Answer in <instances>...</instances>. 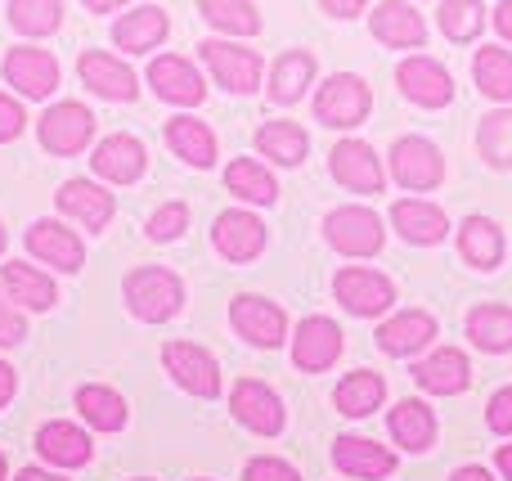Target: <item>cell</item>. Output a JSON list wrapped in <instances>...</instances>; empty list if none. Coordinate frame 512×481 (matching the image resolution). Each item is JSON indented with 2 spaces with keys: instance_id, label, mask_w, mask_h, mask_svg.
<instances>
[{
  "instance_id": "6da1fadb",
  "label": "cell",
  "mask_w": 512,
  "mask_h": 481,
  "mask_svg": "<svg viewBox=\"0 0 512 481\" xmlns=\"http://www.w3.org/2000/svg\"><path fill=\"white\" fill-rule=\"evenodd\" d=\"M122 293H126L131 315H140L144 324L176 320L180 306H185V284H180V275H171V270H162V266L131 270L126 284H122Z\"/></svg>"
},
{
  "instance_id": "7a4b0ae2",
  "label": "cell",
  "mask_w": 512,
  "mask_h": 481,
  "mask_svg": "<svg viewBox=\"0 0 512 481\" xmlns=\"http://www.w3.org/2000/svg\"><path fill=\"white\" fill-rule=\"evenodd\" d=\"M324 239L333 243L342 257H378L382 252V239H387V230H382L378 212H369V207H337V212H328L324 221Z\"/></svg>"
},
{
  "instance_id": "3957f363",
  "label": "cell",
  "mask_w": 512,
  "mask_h": 481,
  "mask_svg": "<svg viewBox=\"0 0 512 481\" xmlns=\"http://www.w3.org/2000/svg\"><path fill=\"white\" fill-rule=\"evenodd\" d=\"M333 297H337V306H346L351 315L373 320V315L391 311V302H396V284H391L387 275H378V270L346 266V270L333 275Z\"/></svg>"
},
{
  "instance_id": "277c9868",
  "label": "cell",
  "mask_w": 512,
  "mask_h": 481,
  "mask_svg": "<svg viewBox=\"0 0 512 481\" xmlns=\"http://www.w3.org/2000/svg\"><path fill=\"white\" fill-rule=\"evenodd\" d=\"M369 108H373L369 86H364L360 77H346V72L328 77L315 95V117L324 126H333V131H351V126H360L364 117H369Z\"/></svg>"
},
{
  "instance_id": "5b68a950",
  "label": "cell",
  "mask_w": 512,
  "mask_h": 481,
  "mask_svg": "<svg viewBox=\"0 0 512 481\" xmlns=\"http://www.w3.org/2000/svg\"><path fill=\"white\" fill-rule=\"evenodd\" d=\"M36 131H41V144L54 158H72V153H81L90 144V135H95V113H90L86 104H77V99H63V104L45 108Z\"/></svg>"
},
{
  "instance_id": "8992f818",
  "label": "cell",
  "mask_w": 512,
  "mask_h": 481,
  "mask_svg": "<svg viewBox=\"0 0 512 481\" xmlns=\"http://www.w3.org/2000/svg\"><path fill=\"white\" fill-rule=\"evenodd\" d=\"M162 365H167V374L176 378L189 396H203V401L221 396V365H216L212 351L194 347V342H167V347H162Z\"/></svg>"
},
{
  "instance_id": "52a82bcc",
  "label": "cell",
  "mask_w": 512,
  "mask_h": 481,
  "mask_svg": "<svg viewBox=\"0 0 512 481\" xmlns=\"http://www.w3.org/2000/svg\"><path fill=\"white\" fill-rule=\"evenodd\" d=\"M203 63L212 68V77L221 81L230 95H252L261 86V54L248 50V45H234V41H203L198 45Z\"/></svg>"
},
{
  "instance_id": "ba28073f",
  "label": "cell",
  "mask_w": 512,
  "mask_h": 481,
  "mask_svg": "<svg viewBox=\"0 0 512 481\" xmlns=\"http://www.w3.org/2000/svg\"><path fill=\"white\" fill-rule=\"evenodd\" d=\"M59 59L50 50H36V45H18L5 54V81L18 90L23 99H50L59 90Z\"/></svg>"
},
{
  "instance_id": "9c48e42d",
  "label": "cell",
  "mask_w": 512,
  "mask_h": 481,
  "mask_svg": "<svg viewBox=\"0 0 512 481\" xmlns=\"http://www.w3.org/2000/svg\"><path fill=\"white\" fill-rule=\"evenodd\" d=\"M391 176L400 180L405 189H436L445 180V158L432 140L423 135H405V140L391 144Z\"/></svg>"
},
{
  "instance_id": "30bf717a",
  "label": "cell",
  "mask_w": 512,
  "mask_h": 481,
  "mask_svg": "<svg viewBox=\"0 0 512 481\" xmlns=\"http://www.w3.org/2000/svg\"><path fill=\"white\" fill-rule=\"evenodd\" d=\"M230 324L239 338L252 342V347H283V342H288V315H283V306L265 302V297H256V293L234 297Z\"/></svg>"
},
{
  "instance_id": "8fae6325",
  "label": "cell",
  "mask_w": 512,
  "mask_h": 481,
  "mask_svg": "<svg viewBox=\"0 0 512 481\" xmlns=\"http://www.w3.org/2000/svg\"><path fill=\"white\" fill-rule=\"evenodd\" d=\"M77 72H81V81H86V90H95L99 99H113V104H135V95H140V81H135L131 63H122L117 54L86 50L77 59Z\"/></svg>"
},
{
  "instance_id": "7c38bea8",
  "label": "cell",
  "mask_w": 512,
  "mask_h": 481,
  "mask_svg": "<svg viewBox=\"0 0 512 481\" xmlns=\"http://www.w3.org/2000/svg\"><path fill=\"white\" fill-rule=\"evenodd\" d=\"M230 410H234V419L243 423L248 432H256V437H279L283 432V401L274 396V387H265V383H256V378H243L239 387L230 392Z\"/></svg>"
},
{
  "instance_id": "4fadbf2b",
  "label": "cell",
  "mask_w": 512,
  "mask_h": 481,
  "mask_svg": "<svg viewBox=\"0 0 512 481\" xmlns=\"http://www.w3.org/2000/svg\"><path fill=\"white\" fill-rule=\"evenodd\" d=\"M342 356V329H337L328 315H310L297 324V338H292V365L306 369V374H324L337 365Z\"/></svg>"
},
{
  "instance_id": "5bb4252c",
  "label": "cell",
  "mask_w": 512,
  "mask_h": 481,
  "mask_svg": "<svg viewBox=\"0 0 512 481\" xmlns=\"http://www.w3.org/2000/svg\"><path fill=\"white\" fill-rule=\"evenodd\" d=\"M396 81L418 108H445L454 99V77L445 72V63L427 59V54H414L396 68Z\"/></svg>"
},
{
  "instance_id": "9a60e30c",
  "label": "cell",
  "mask_w": 512,
  "mask_h": 481,
  "mask_svg": "<svg viewBox=\"0 0 512 481\" xmlns=\"http://www.w3.org/2000/svg\"><path fill=\"white\" fill-rule=\"evenodd\" d=\"M27 252H32L36 261H45V266H59L63 275H77V270L86 266V243L63 221H36L32 230H27Z\"/></svg>"
},
{
  "instance_id": "2e32d148",
  "label": "cell",
  "mask_w": 512,
  "mask_h": 481,
  "mask_svg": "<svg viewBox=\"0 0 512 481\" xmlns=\"http://www.w3.org/2000/svg\"><path fill=\"white\" fill-rule=\"evenodd\" d=\"M328 167H333L337 185L355 189V194H382V162H378V153H373L364 140L333 144V158H328Z\"/></svg>"
},
{
  "instance_id": "e0dca14e",
  "label": "cell",
  "mask_w": 512,
  "mask_h": 481,
  "mask_svg": "<svg viewBox=\"0 0 512 481\" xmlns=\"http://www.w3.org/2000/svg\"><path fill=\"white\" fill-rule=\"evenodd\" d=\"M212 243H216V252H221L225 261H252V257H261L265 252V225H261V216L239 212V207H234V212L216 216Z\"/></svg>"
},
{
  "instance_id": "ac0fdd59",
  "label": "cell",
  "mask_w": 512,
  "mask_h": 481,
  "mask_svg": "<svg viewBox=\"0 0 512 481\" xmlns=\"http://www.w3.org/2000/svg\"><path fill=\"white\" fill-rule=\"evenodd\" d=\"M369 27L382 45H391V50H423V41H427L423 14H418L414 5H405V0H382V5L373 9Z\"/></svg>"
},
{
  "instance_id": "d6986e66",
  "label": "cell",
  "mask_w": 512,
  "mask_h": 481,
  "mask_svg": "<svg viewBox=\"0 0 512 481\" xmlns=\"http://www.w3.org/2000/svg\"><path fill=\"white\" fill-rule=\"evenodd\" d=\"M90 167H95V176L113 180V185H131V180L144 176V167H149V153H144V144L135 140V135H108V140L95 144V158H90Z\"/></svg>"
},
{
  "instance_id": "ffe728a7",
  "label": "cell",
  "mask_w": 512,
  "mask_h": 481,
  "mask_svg": "<svg viewBox=\"0 0 512 481\" xmlns=\"http://www.w3.org/2000/svg\"><path fill=\"white\" fill-rule=\"evenodd\" d=\"M149 86L158 90L167 104H203V95H207L198 68L189 59H180V54H158V59L149 63Z\"/></svg>"
},
{
  "instance_id": "44dd1931",
  "label": "cell",
  "mask_w": 512,
  "mask_h": 481,
  "mask_svg": "<svg viewBox=\"0 0 512 481\" xmlns=\"http://www.w3.org/2000/svg\"><path fill=\"white\" fill-rule=\"evenodd\" d=\"M333 464L355 481H382V477L396 473V455L369 437H342L333 446Z\"/></svg>"
},
{
  "instance_id": "7402d4cb",
  "label": "cell",
  "mask_w": 512,
  "mask_h": 481,
  "mask_svg": "<svg viewBox=\"0 0 512 481\" xmlns=\"http://www.w3.org/2000/svg\"><path fill=\"white\" fill-rule=\"evenodd\" d=\"M391 225L400 230V239L418 243V248H432V243H441L445 234H450L445 212L436 203H423V198H400V203H391Z\"/></svg>"
},
{
  "instance_id": "603a6c76",
  "label": "cell",
  "mask_w": 512,
  "mask_h": 481,
  "mask_svg": "<svg viewBox=\"0 0 512 481\" xmlns=\"http://www.w3.org/2000/svg\"><path fill=\"white\" fill-rule=\"evenodd\" d=\"M414 378H418V387H423V392H432V396H454V392H468L472 365H468V356H463V351L441 347V351H432V356L418 360V365H414Z\"/></svg>"
},
{
  "instance_id": "cb8c5ba5",
  "label": "cell",
  "mask_w": 512,
  "mask_h": 481,
  "mask_svg": "<svg viewBox=\"0 0 512 481\" xmlns=\"http://www.w3.org/2000/svg\"><path fill=\"white\" fill-rule=\"evenodd\" d=\"M36 455L54 468H86L90 455H95V446H90V437L77 428V423L59 419V423H45V428L36 432Z\"/></svg>"
},
{
  "instance_id": "d4e9b609",
  "label": "cell",
  "mask_w": 512,
  "mask_h": 481,
  "mask_svg": "<svg viewBox=\"0 0 512 481\" xmlns=\"http://www.w3.org/2000/svg\"><path fill=\"white\" fill-rule=\"evenodd\" d=\"M373 338H378V347L387 351V356H418L423 347H432L436 320L427 311H400V315H391Z\"/></svg>"
},
{
  "instance_id": "484cf974",
  "label": "cell",
  "mask_w": 512,
  "mask_h": 481,
  "mask_svg": "<svg viewBox=\"0 0 512 481\" xmlns=\"http://www.w3.org/2000/svg\"><path fill=\"white\" fill-rule=\"evenodd\" d=\"M59 212L81 221L86 230H104L113 221V194L104 185H95V180H68L59 189Z\"/></svg>"
},
{
  "instance_id": "4316f807",
  "label": "cell",
  "mask_w": 512,
  "mask_h": 481,
  "mask_svg": "<svg viewBox=\"0 0 512 481\" xmlns=\"http://www.w3.org/2000/svg\"><path fill=\"white\" fill-rule=\"evenodd\" d=\"M167 32H171V18L162 14L158 5H140V9H131V14H122L113 23V41L131 54L158 50V45L167 41Z\"/></svg>"
},
{
  "instance_id": "83f0119b",
  "label": "cell",
  "mask_w": 512,
  "mask_h": 481,
  "mask_svg": "<svg viewBox=\"0 0 512 481\" xmlns=\"http://www.w3.org/2000/svg\"><path fill=\"white\" fill-rule=\"evenodd\" d=\"M387 428H391V441H396L400 450L423 455V450L436 446V414L427 410L423 401H414V396H409V401H400L396 410H391Z\"/></svg>"
},
{
  "instance_id": "f1b7e54d",
  "label": "cell",
  "mask_w": 512,
  "mask_h": 481,
  "mask_svg": "<svg viewBox=\"0 0 512 481\" xmlns=\"http://www.w3.org/2000/svg\"><path fill=\"white\" fill-rule=\"evenodd\" d=\"M459 257L477 270H495L504 261V234L490 216H468L459 225Z\"/></svg>"
},
{
  "instance_id": "f546056e",
  "label": "cell",
  "mask_w": 512,
  "mask_h": 481,
  "mask_svg": "<svg viewBox=\"0 0 512 481\" xmlns=\"http://www.w3.org/2000/svg\"><path fill=\"white\" fill-rule=\"evenodd\" d=\"M0 284H5V293L14 297L18 306H27V311H50V306L59 302L54 279L41 275L36 266H23V261H9V266L0 270Z\"/></svg>"
},
{
  "instance_id": "4dcf8cb0",
  "label": "cell",
  "mask_w": 512,
  "mask_h": 481,
  "mask_svg": "<svg viewBox=\"0 0 512 481\" xmlns=\"http://www.w3.org/2000/svg\"><path fill=\"white\" fill-rule=\"evenodd\" d=\"M382 396H387V378L373 374V369H355V374H346L342 383H337L333 405L346 414V419H369V414L382 405Z\"/></svg>"
},
{
  "instance_id": "1f68e13d",
  "label": "cell",
  "mask_w": 512,
  "mask_h": 481,
  "mask_svg": "<svg viewBox=\"0 0 512 481\" xmlns=\"http://www.w3.org/2000/svg\"><path fill=\"white\" fill-rule=\"evenodd\" d=\"M315 81V54L310 50H288L274 59V72H270V99L274 104H297L306 95V86Z\"/></svg>"
},
{
  "instance_id": "d6a6232c",
  "label": "cell",
  "mask_w": 512,
  "mask_h": 481,
  "mask_svg": "<svg viewBox=\"0 0 512 481\" xmlns=\"http://www.w3.org/2000/svg\"><path fill=\"white\" fill-rule=\"evenodd\" d=\"M167 144L171 153H176L180 162H189V167H212L216 162V135L207 131L198 117H171L167 122Z\"/></svg>"
},
{
  "instance_id": "836d02e7",
  "label": "cell",
  "mask_w": 512,
  "mask_h": 481,
  "mask_svg": "<svg viewBox=\"0 0 512 481\" xmlns=\"http://www.w3.org/2000/svg\"><path fill=\"white\" fill-rule=\"evenodd\" d=\"M468 338H472V347L490 351V356L512 351V306H499V302L477 306L468 315Z\"/></svg>"
},
{
  "instance_id": "e575fe53",
  "label": "cell",
  "mask_w": 512,
  "mask_h": 481,
  "mask_svg": "<svg viewBox=\"0 0 512 481\" xmlns=\"http://www.w3.org/2000/svg\"><path fill=\"white\" fill-rule=\"evenodd\" d=\"M77 410H81V419H86L95 432H122L126 419H131V410H126L122 396H117L113 387H99V383L81 387V392H77Z\"/></svg>"
},
{
  "instance_id": "d590c367",
  "label": "cell",
  "mask_w": 512,
  "mask_h": 481,
  "mask_svg": "<svg viewBox=\"0 0 512 481\" xmlns=\"http://www.w3.org/2000/svg\"><path fill=\"white\" fill-rule=\"evenodd\" d=\"M256 149H261L265 158H274L279 167H297L310 153V135L301 131L297 122H265L261 131H256Z\"/></svg>"
},
{
  "instance_id": "8d00e7d4",
  "label": "cell",
  "mask_w": 512,
  "mask_h": 481,
  "mask_svg": "<svg viewBox=\"0 0 512 481\" xmlns=\"http://www.w3.org/2000/svg\"><path fill=\"white\" fill-rule=\"evenodd\" d=\"M472 77H477L481 95L508 104L512 99V50H499V45L477 50V59H472Z\"/></svg>"
},
{
  "instance_id": "74e56055",
  "label": "cell",
  "mask_w": 512,
  "mask_h": 481,
  "mask_svg": "<svg viewBox=\"0 0 512 481\" xmlns=\"http://www.w3.org/2000/svg\"><path fill=\"white\" fill-rule=\"evenodd\" d=\"M198 14L212 27L230 36H256L261 32V14H256L252 0H198Z\"/></svg>"
},
{
  "instance_id": "f35d334b",
  "label": "cell",
  "mask_w": 512,
  "mask_h": 481,
  "mask_svg": "<svg viewBox=\"0 0 512 481\" xmlns=\"http://www.w3.org/2000/svg\"><path fill=\"white\" fill-rule=\"evenodd\" d=\"M225 185H230L239 198H248V203H274V198H279L274 176L252 158H234L230 167H225Z\"/></svg>"
},
{
  "instance_id": "ab89813d",
  "label": "cell",
  "mask_w": 512,
  "mask_h": 481,
  "mask_svg": "<svg viewBox=\"0 0 512 481\" xmlns=\"http://www.w3.org/2000/svg\"><path fill=\"white\" fill-rule=\"evenodd\" d=\"M477 149H481V158H486L495 171L512 167V108H499V113L481 117Z\"/></svg>"
},
{
  "instance_id": "60d3db41",
  "label": "cell",
  "mask_w": 512,
  "mask_h": 481,
  "mask_svg": "<svg viewBox=\"0 0 512 481\" xmlns=\"http://www.w3.org/2000/svg\"><path fill=\"white\" fill-rule=\"evenodd\" d=\"M9 23L23 36H50L63 27V0H9Z\"/></svg>"
},
{
  "instance_id": "b9f144b4",
  "label": "cell",
  "mask_w": 512,
  "mask_h": 481,
  "mask_svg": "<svg viewBox=\"0 0 512 481\" xmlns=\"http://www.w3.org/2000/svg\"><path fill=\"white\" fill-rule=\"evenodd\" d=\"M436 18H441V32L450 36V41L468 45L481 36V27H486V5L481 0H445L441 9H436Z\"/></svg>"
},
{
  "instance_id": "7bdbcfd3",
  "label": "cell",
  "mask_w": 512,
  "mask_h": 481,
  "mask_svg": "<svg viewBox=\"0 0 512 481\" xmlns=\"http://www.w3.org/2000/svg\"><path fill=\"white\" fill-rule=\"evenodd\" d=\"M185 225H189V207L185 203H167V207H158V212L149 216V239L153 243H171V239L185 234Z\"/></svg>"
},
{
  "instance_id": "ee69618b",
  "label": "cell",
  "mask_w": 512,
  "mask_h": 481,
  "mask_svg": "<svg viewBox=\"0 0 512 481\" xmlns=\"http://www.w3.org/2000/svg\"><path fill=\"white\" fill-rule=\"evenodd\" d=\"M23 338H27L23 306L5 293V284H0V347H14V342H23Z\"/></svg>"
},
{
  "instance_id": "f6af8a7d",
  "label": "cell",
  "mask_w": 512,
  "mask_h": 481,
  "mask_svg": "<svg viewBox=\"0 0 512 481\" xmlns=\"http://www.w3.org/2000/svg\"><path fill=\"white\" fill-rule=\"evenodd\" d=\"M243 481H301V473L292 464H283V459L261 455V459H252V464L243 468Z\"/></svg>"
},
{
  "instance_id": "bcb514c9",
  "label": "cell",
  "mask_w": 512,
  "mask_h": 481,
  "mask_svg": "<svg viewBox=\"0 0 512 481\" xmlns=\"http://www.w3.org/2000/svg\"><path fill=\"white\" fill-rule=\"evenodd\" d=\"M486 423H490V432H499V437H512V387H504V392L490 396Z\"/></svg>"
},
{
  "instance_id": "7dc6e473",
  "label": "cell",
  "mask_w": 512,
  "mask_h": 481,
  "mask_svg": "<svg viewBox=\"0 0 512 481\" xmlns=\"http://www.w3.org/2000/svg\"><path fill=\"white\" fill-rule=\"evenodd\" d=\"M23 104L18 99H9V95H0V144H9V140H18L23 135Z\"/></svg>"
},
{
  "instance_id": "c3c4849f",
  "label": "cell",
  "mask_w": 512,
  "mask_h": 481,
  "mask_svg": "<svg viewBox=\"0 0 512 481\" xmlns=\"http://www.w3.org/2000/svg\"><path fill=\"white\" fill-rule=\"evenodd\" d=\"M319 5H324V14H333V18H355L369 0H319Z\"/></svg>"
},
{
  "instance_id": "681fc988",
  "label": "cell",
  "mask_w": 512,
  "mask_h": 481,
  "mask_svg": "<svg viewBox=\"0 0 512 481\" xmlns=\"http://www.w3.org/2000/svg\"><path fill=\"white\" fill-rule=\"evenodd\" d=\"M14 392H18V378H14V369L0 360V410H5L9 401H14Z\"/></svg>"
},
{
  "instance_id": "f907efd6",
  "label": "cell",
  "mask_w": 512,
  "mask_h": 481,
  "mask_svg": "<svg viewBox=\"0 0 512 481\" xmlns=\"http://www.w3.org/2000/svg\"><path fill=\"white\" fill-rule=\"evenodd\" d=\"M495 27H499V36H504V41H512V0H504V5L495 9Z\"/></svg>"
},
{
  "instance_id": "816d5d0a",
  "label": "cell",
  "mask_w": 512,
  "mask_h": 481,
  "mask_svg": "<svg viewBox=\"0 0 512 481\" xmlns=\"http://www.w3.org/2000/svg\"><path fill=\"white\" fill-rule=\"evenodd\" d=\"M450 481H495V477H490V468H477V464H472V468H459V473H454Z\"/></svg>"
},
{
  "instance_id": "f5cc1de1",
  "label": "cell",
  "mask_w": 512,
  "mask_h": 481,
  "mask_svg": "<svg viewBox=\"0 0 512 481\" xmlns=\"http://www.w3.org/2000/svg\"><path fill=\"white\" fill-rule=\"evenodd\" d=\"M126 0H86V9L90 14H113V9H122Z\"/></svg>"
},
{
  "instance_id": "db71d44e",
  "label": "cell",
  "mask_w": 512,
  "mask_h": 481,
  "mask_svg": "<svg viewBox=\"0 0 512 481\" xmlns=\"http://www.w3.org/2000/svg\"><path fill=\"white\" fill-rule=\"evenodd\" d=\"M495 464H499V473H504V481H512V446H499Z\"/></svg>"
},
{
  "instance_id": "11a10c76",
  "label": "cell",
  "mask_w": 512,
  "mask_h": 481,
  "mask_svg": "<svg viewBox=\"0 0 512 481\" xmlns=\"http://www.w3.org/2000/svg\"><path fill=\"white\" fill-rule=\"evenodd\" d=\"M14 481H63V477H54V473H41V468H23Z\"/></svg>"
},
{
  "instance_id": "9f6ffc18",
  "label": "cell",
  "mask_w": 512,
  "mask_h": 481,
  "mask_svg": "<svg viewBox=\"0 0 512 481\" xmlns=\"http://www.w3.org/2000/svg\"><path fill=\"white\" fill-rule=\"evenodd\" d=\"M5 239H9V234H5V225H0V252H5Z\"/></svg>"
},
{
  "instance_id": "6f0895ef",
  "label": "cell",
  "mask_w": 512,
  "mask_h": 481,
  "mask_svg": "<svg viewBox=\"0 0 512 481\" xmlns=\"http://www.w3.org/2000/svg\"><path fill=\"white\" fill-rule=\"evenodd\" d=\"M0 481H5V455H0Z\"/></svg>"
},
{
  "instance_id": "680465c9",
  "label": "cell",
  "mask_w": 512,
  "mask_h": 481,
  "mask_svg": "<svg viewBox=\"0 0 512 481\" xmlns=\"http://www.w3.org/2000/svg\"><path fill=\"white\" fill-rule=\"evenodd\" d=\"M135 481H149V477H135Z\"/></svg>"
}]
</instances>
